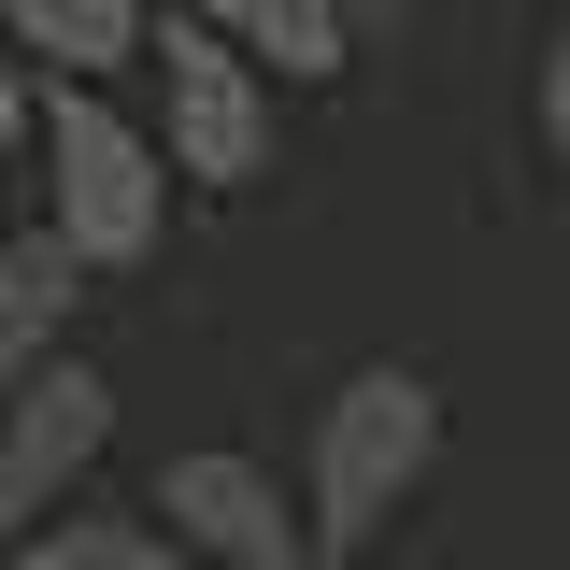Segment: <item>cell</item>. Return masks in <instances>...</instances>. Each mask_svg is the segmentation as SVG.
I'll list each match as a JSON object with an SVG mask.
<instances>
[{"instance_id": "1", "label": "cell", "mask_w": 570, "mask_h": 570, "mask_svg": "<svg viewBox=\"0 0 570 570\" xmlns=\"http://www.w3.org/2000/svg\"><path fill=\"white\" fill-rule=\"evenodd\" d=\"M428 471H442V385H428L414 356L343 371V385L314 400V428H299V499H314L328 570L371 557V542H385V528L428 499Z\"/></svg>"}, {"instance_id": "2", "label": "cell", "mask_w": 570, "mask_h": 570, "mask_svg": "<svg viewBox=\"0 0 570 570\" xmlns=\"http://www.w3.org/2000/svg\"><path fill=\"white\" fill-rule=\"evenodd\" d=\"M29 186H43L29 214L58 228L86 272H142V257L171 243V186H186V171H171L157 115H129L115 86H58V71H43V171H29Z\"/></svg>"}, {"instance_id": "3", "label": "cell", "mask_w": 570, "mask_h": 570, "mask_svg": "<svg viewBox=\"0 0 570 570\" xmlns=\"http://www.w3.org/2000/svg\"><path fill=\"white\" fill-rule=\"evenodd\" d=\"M142 86H157V142H171V171H186L200 200H243V186L272 171V142H285V86L243 58V43H214V29H186V14H171Z\"/></svg>"}, {"instance_id": "4", "label": "cell", "mask_w": 570, "mask_h": 570, "mask_svg": "<svg viewBox=\"0 0 570 570\" xmlns=\"http://www.w3.org/2000/svg\"><path fill=\"white\" fill-rule=\"evenodd\" d=\"M142 499L171 513V542H186L200 570H328V542H314V499L285 485L257 442H171Z\"/></svg>"}, {"instance_id": "5", "label": "cell", "mask_w": 570, "mask_h": 570, "mask_svg": "<svg viewBox=\"0 0 570 570\" xmlns=\"http://www.w3.org/2000/svg\"><path fill=\"white\" fill-rule=\"evenodd\" d=\"M100 456H115V371H100V356L29 371V385L0 400V513H14V542H43L71 499L100 485Z\"/></svg>"}, {"instance_id": "6", "label": "cell", "mask_w": 570, "mask_h": 570, "mask_svg": "<svg viewBox=\"0 0 570 570\" xmlns=\"http://www.w3.org/2000/svg\"><path fill=\"white\" fill-rule=\"evenodd\" d=\"M14 14V58L58 71V86H129V71H157V0H0Z\"/></svg>"}, {"instance_id": "7", "label": "cell", "mask_w": 570, "mask_h": 570, "mask_svg": "<svg viewBox=\"0 0 570 570\" xmlns=\"http://www.w3.org/2000/svg\"><path fill=\"white\" fill-rule=\"evenodd\" d=\"M157 14L243 43L272 86H343V71H356V0H157Z\"/></svg>"}, {"instance_id": "8", "label": "cell", "mask_w": 570, "mask_h": 570, "mask_svg": "<svg viewBox=\"0 0 570 570\" xmlns=\"http://www.w3.org/2000/svg\"><path fill=\"white\" fill-rule=\"evenodd\" d=\"M86 257H71L58 228H43V214H14V243H0V371H14V385H29V371H58V328H71V299H86Z\"/></svg>"}, {"instance_id": "9", "label": "cell", "mask_w": 570, "mask_h": 570, "mask_svg": "<svg viewBox=\"0 0 570 570\" xmlns=\"http://www.w3.org/2000/svg\"><path fill=\"white\" fill-rule=\"evenodd\" d=\"M43 542H58L71 570H200L186 542H171V513H157V499H71Z\"/></svg>"}, {"instance_id": "10", "label": "cell", "mask_w": 570, "mask_h": 570, "mask_svg": "<svg viewBox=\"0 0 570 570\" xmlns=\"http://www.w3.org/2000/svg\"><path fill=\"white\" fill-rule=\"evenodd\" d=\"M528 115H542V157L570 171V29L542 43V86H528Z\"/></svg>"}, {"instance_id": "11", "label": "cell", "mask_w": 570, "mask_h": 570, "mask_svg": "<svg viewBox=\"0 0 570 570\" xmlns=\"http://www.w3.org/2000/svg\"><path fill=\"white\" fill-rule=\"evenodd\" d=\"M0 570H71V557H58V542H14V557H0Z\"/></svg>"}, {"instance_id": "12", "label": "cell", "mask_w": 570, "mask_h": 570, "mask_svg": "<svg viewBox=\"0 0 570 570\" xmlns=\"http://www.w3.org/2000/svg\"><path fill=\"white\" fill-rule=\"evenodd\" d=\"M356 14H414V0H356Z\"/></svg>"}, {"instance_id": "13", "label": "cell", "mask_w": 570, "mask_h": 570, "mask_svg": "<svg viewBox=\"0 0 570 570\" xmlns=\"http://www.w3.org/2000/svg\"><path fill=\"white\" fill-rule=\"evenodd\" d=\"M499 570H557V557H499Z\"/></svg>"}]
</instances>
